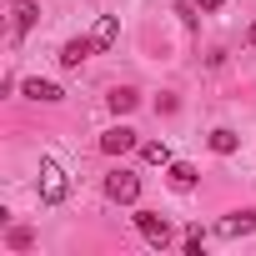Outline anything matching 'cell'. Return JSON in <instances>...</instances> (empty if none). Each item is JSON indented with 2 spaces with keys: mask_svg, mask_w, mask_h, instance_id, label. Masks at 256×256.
<instances>
[{
  "mask_svg": "<svg viewBox=\"0 0 256 256\" xmlns=\"http://www.w3.org/2000/svg\"><path fill=\"white\" fill-rule=\"evenodd\" d=\"M66 191H70V181H66V171H60V161H40V201L46 206H60L66 201Z\"/></svg>",
  "mask_w": 256,
  "mask_h": 256,
  "instance_id": "obj_1",
  "label": "cell"
},
{
  "mask_svg": "<svg viewBox=\"0 0 256 256\" xmlns=\"http://www.w3.org/2000/svg\"><path fill=\"white\" fill-rule=\"evenodd\" d=\"M106 196H110L116 206H136V196H141V176L126 171V166L110 171V176H106Z\"/></svg>",
  "mask_w": 256,
  "mask_h": 256,
  "instance_id": "obj_2",
  "label": "cell"
},
{
  "mask_svg": "<svg viewBox=\"0 0 256 256\" xmlns=\"http://www.w3.org/2000/svg\"><path fill=\"white\" fill-rule=\"evenodd\" d=\"M136 231L151 241V246H171V221L161 211H136Z\"/></svg>",
  "mask_w": 256,
  "mask_h": 256,
  "instance_id": "obj_3",
  "label": "cell"
},
{
  "mask_svg": "<svg viewBox=\"0 0 256 256\" xmlns=\"http://www.w3.org/2000/svg\"><path fill=\"white\" fill-rule=\"evenodd\" d=\"M141 141H136V131H131V126H110V131L100 136V151L106 156H126V151H136Z\"/></svg>",
  "mask_w": 256,
  "mask_h": 256,
  "instance_id": "obj_4",
  "label": "cell"
},
{
  "mask_svg": "<svg viewBox=\"0 0 256 256\" xmlns=\"http://www.w3.org/2000/svg\"><path fill=\"white\" fill-rule=\"evenodd\" d=\"M256 231V206L251 211H231L221 226H216V236H226V241H236V236H251Z\"/></svg>",
  "mask_w": 256,
  "mask_h": 256,
  "instance_id": "obj_5",
  "label": "cell"
},
{
  "mask_svg": "<svg viewBox=\"0 0 256 256\" xmlns=\"http://www.w3.org/2000/svg\"><path fill=\"white\" fill-rule=\"evenodd\" d=\"M90 50H96V40H86V36H80V40H66V46H60V66H66V70H80Z\"/></svg>",
  "mask_w": 256,
  "mask_h": 256,
  "instance_id": "obj_6",
  "label": "cell"
},
{
  "mask_svg": "<svg viewBox=\"0 0 256 256\" xmlns=\"http://www.w3.org/2000/svg\"><path fill=\"white\" fill-rule=\"evenodd\" d=\"M20 90H26L30 100H40V106H56V100H66V90H60L56 80H40V76H36V80H26Z\"/></svg>",
  "mask_w": 256,
  "mask_h": 256,
  "instance_id": "obj_7",
  "label": "cell"
},
{
  "mask_svg": "<svg viewBox=\"0 0 256 256\" xmlns=\"http://www.w3.org/2000/svg\"><path fill=\"white\" fill-rule=\"evenodd\" d=\"M166 181H171V191H196V166H186V161H171L166 166Z\"/></svg>",
  "mask_w": 256,
  "mask_h": 256,
  "instance_id": "obj_8",
  "label": "cell"
},
{
  "mask_svg": "<svg viewBox=\"0 0 256 256\" xmlns=\"http://www.w3.org/2000/svg\"><path fill=\"white\" fill-rule=\"evenodd\" d=\"M106 106H110V110H116V116H131V110H136V106H141V96H136V90H131V86H116V90H110V96H106Z\"/></svg>",
  "mask_w": 256,
  "mask_h": 256,
  "instance_id": "obj_9",
  "label": "cell"
},
{
  "mask_svg": "<svg viewBox=\"0 0 256 256\" xmlns=\"http://www.w3.org/2000/svg\"><path fill=\"white\" fill-rule=\"evenodd\" d=\"M116 36H120V20H116V16H100V26H96V36H90V40H96V50H110V46H116Z\"/></svg>",
  "mask_w": 256,
  "mask_h": 256,
  "instance_id": "obj_10",
  "label": "cell"
},
{
  "mask_svg": "<svg viewBox=\"0 0 256 256\" xmlns=\"http://www.w3.org/2000/svg\"><path fill=\"white\" fill-rule=\"evenodd\" d=\"M36 20H40V6L20 0V6H16V36H30V30H36Z\"/></svg>",
  "mask_w": 256,
  "mask_h": 256,
  "instance_id": "obj_11",
  "label": "cell"
},
{
  "mask_svg": "<svg viewBox=\"0 0 256 256\" xmlns=\"http://www.w3.org/2000/svg\"><path fill=\"white\" fill-rule=\"evenodd\" d=\"M236 146H241L236 131H226V126H221V131H211V151H216V156H236Z\"/></svg>",
  "mask_w": 256,
  "mask_h": 256,
  "instance_id": "obj_12",
  "label": "cell"
},
{
  "mask_svg": "<svg viewBox=\"0 0 256 256\" xmlns=\"http://www.w3.org/2000/svg\"><path fill=\"white\" fill-rule=\"evenodd\" d=\"M141 156H146L151 166H171V146H166V141H146V146H141Z\"/></svg>",
  "mask_w": 256,
  "mask_h": 256,
  "instance_id": "obj_13",
  "label": "cell"
},
{
  "mask_svg": "<svg viewBox=\"0 0 256 256\" xmlns=\"http://www.w3.org/2000/svg\"><path fill=\"white\" fill-rule=\"evenodd\" d=\"M6 246H10V251H30V246H36V231H30V226H16V231L6 236Z\"/></svg>",
  "mask_w": 256,
  "mask_h": 256,
  "instance_id": "obj_14",
  "label": "cell"
},
{
  "mask_svg": "<svg viewBox=\"0 0 256 256\" xmlns=\"http://www.w3.org/2000/svg\"><path fill=\"white\" fill-rule=\"evenodd\" d=\"M221 6H226V0H196V10H201V16H211V10H221Z\"/></svg>",
  "mask_w": 256,
  "mask_h": 256,
  "instance_id": "obj_15",
  "label": "cell"
},
{
  "mask_svg": "<svg viewBox=\"0 0 256 256\" xmlns=\"http://www.w3.org/2000/svg\"><path fill=\"white\" fill-rule=\"evenodd\" d=\"M246 46H251V50H256V26H251V30H246Z\"/></svg>",
  "mask_w": 256,
  "mask_h": 256,
  "instance_id": "obj_16",
  "label": "cell"
}]
</instances>
